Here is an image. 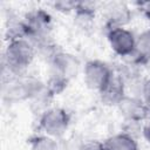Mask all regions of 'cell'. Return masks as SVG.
Wrapping results in <instances>:
<instances>
[{
	"label": "cell",
	"mask_w": 150,
	"mask_h": 150,
	"mask_svg": "<svg viewBox=\"0 0 150 150\" xmlns=\"http://www.w3.org/2000/svg\"><path fill=\"white\" fill-rule=\"evenodd\" d=\"M6 62L12 71H20L28 67L34 57V47L25 38L11 40L6 49Z\"/></svg>",
	"instance_id": "6da1fadb"
},
{
	"label": "cell",
	"mask_w": 150,
	"mask_h": 150,
	"mask_svg": "<svg viewBox=\"0 0 150 150\" xmlns=\"http://www.w3.org/2000/svg\"><path fill=\"white\" fill-rule=\"evenodd\" d=\"M69 125V115L61 108L46 110L40 118V129L52 138L63 136Z\"/></svg>",
	"instance_id": "7a4b0ae2"
},
{
	"label": "cell",
	"mask_w": 150,
	"mask_h": 150,
	"mask_svg": "<svg viewBox=\"0 0 150 150\" xmlns=\"http://www.w3.org/2000/svg\"><path fill=\"white\" fill-rule=\"evenodd\" d=\"M112 75V70L102 61H89L84 67V81L87 86L100 93L108 86Z\"/></svg>",
	"instance_id": "3957f363"
},
{
	"label": "cell",
	"mask_w": 150,
	"mask_h": 150,
	"mask_svg": "<svg viewBox=\"0 0 150 150\" xmlns=\"http://www.w3.org/2000/svg\"><path fill=\"white\" fill-rule=\"evenodd\" d=\"M108 40L112 50L121 56H130L135 49L136 38L131 32L121 27H111L108 33Z\"/></svg>",
	"instance_id": "277c9868"
},
{
	"label": "cell",
	"mask_w": 150,
	"mask_h": 150,
	"mask_svg": "<svg viewBox=\"0 0 150 150\" xmlns=\"http://www.w3.org/2000/svg\"><path fill=\"white\" fill-rule=\"evenodd\" d=\"M118 108L122 115L129 121V122H141L143 121L148 115V108L144 104L142 98L135 97V96H124L118 102Z\"/></svg>",
	"instance_id": "5b68a950"
},
{
	"label": "cell",
	"mask_w": 150,
	"mask_h": 150,
	"mask_svg": "<svg viewBox=\"0 0 150 150\" xmlns=\"http://www.w3.org/2000/svg\"><path fill=\"white\" fill-rule=\"evenodd\" d=\"M79 62L69 54L57 53L53 56V77L67 82L77 71Z\"/></svg>",
	"instance_id": "8992f818"
},
{
	"label": "cell",
	"mask_w": 150,
	"mask_h": 150,
	"mask_svg": "<svg viewBox=\"0 0 150 150\" xmlns=\"http://www.w3.org/2000/svg\"><path fill=\"white\" fill-rule=\"evenodd\" d=\"M125 84L122 77L112 75L108 86L101 91L104 102L110 104H118V102L125 96Z\"/></svg>",
	"instance_id": "52a82bcc"
},
{
	"label": "cell",
	"mask_w": 150,
	"mask_h": 150,
	"mask_svg": "<svg viewBox=\"0 0 150 150\" xmlns=\"http://www.w3.org/2000/svg\"><path fill=\"white\" fill-rule=\"evenodd\" d=\"M104 150H137V143L130 134L122 132L109 137L103 142Z\"/></svg>",
	"instance_id": "ba28073f"
},
{
	"label": "cell",
	"mask_w": 150,
	"mask_h": 150,
	"mask_svg": "<svg viewBox=\"0 0 150 150\" xmlns=\"http://www.w3.org/2000/svg\"><path fill=\"white\" fill-rule=\"evenodd\" d=\"M130 56H135L137 61L145 60L150 56V30H145L136 38L135 49Z\"/></svg>",
	"instance_id": "9c48e42d"
},
{
	"label": "cell",
	"mask_w": 150,
	"mask_h": 150,
	"mask_svg": "<svg viewBox=\"0 0 150 150\" xmlns=\"http://www.w3.org/2000/svg\"><path fill=\"white\" fill-rule=\"evenodd\" d=\"M129 18V11L123 5H112L109 9V21L111 27H121Z\"/></svg>",
	"instance_id": "30bf717a"
},
{
	"label": "cell",
	"mask_w": 150,
	"mask_h": 150,
	"mask_svg": "<svg viewBox=\"0 0 150 150\" xmlns=\"http://www.w3.org/2000/svg\"><path fill=\"white\" fill-rule=\"evenodd\" d=\"M30 150H60L56 141L49 136L38 137L32 142Z\"/></svg>",
	"instance_id": "8fae6325"
},
{
	"label": "cell",
	"mask_w": 150,
	"mask_h": 150,
	"mask_svg": "<svg viewBox=\"0 0 150 150\" xmlns=\"http://www.w3.org/2000/svg\"><path fill=\"white\" fill-rule=\"evenodd\" d=\"M80 150H104V146L98 141H87L81 143Z\"/></svg>",
	"instance_id": "7c38bea8"
},
{
	"label": "cell",
	"mask_w": 150,
	"mask_h": 150,
	"mask_svg": "<svg viewBox=\"0 0 150 150\" xmlns=\"http://www.w3.org/2000/svg\"><path fill=\"white\" fill-rule=\"evenodd\" d=\"M143 134H144V136H145V138L150 142V122L144 127V129H143Z\"/></svg>",
	"instance_id": "4fadbf2b"
}]
</instances>
